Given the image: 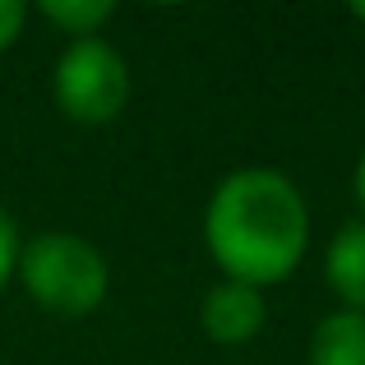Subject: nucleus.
<instances>
[{"label":"nucleus","instance_id":"obj_1","mask_svg":"<svg viewBox=\"0 0 365 365\" xmlns=\"http://www.w3.org/2000/svg\"><path fill=\"white\" fill-rule=\"evenodd\" d=\"M204 245L232 282L268 287L296 273L310 245V213L292 176L273 167L232 171L204 213Z\"/></svg>","mask_w":365,"mask_h":365},{"label":"nucleus","instance_id":"obj_2","mask_svg":"<svg viewBox=\"0 0 365 365\" xmlns=\"http://www.w3.org/2000/svg\"><path fill=\"white\" fill-rule=\"evenodd\" d=\"M14 273L24 277L28 296L51 314H93L107 301V259L93 241L70 232H46L19 250Z\"/></svg>","mask_w":365,"mask_h":365},{"label":"nucleus","instance_id":"obj_3","mask_svg":"<svg viewBox=\"0 0 365 365\" xmlns=\"http://www.w3.org/2000/svg\"><path fill=\"white\" fill-rule=\"evenodd\" d=\"M56 107L79 125H107L130 102V65L102 37H74L56 61Z\"/></svg>","mask_w":365,"mask_h":365},{"label":"nucleus","instance_id":"obj_4","mask_svg":"<svg viewBox=\"0 0 365 365\" xmlns=\"http://www.w3.org/2000/svg\"><path fill=\"white\" fill-rule=\"evenodd\" d=\"M199 319H204V333L213 342L241 347V342H250L264 329V296H259V287H245V282H232V277H227V282H217L213 292L204 296Z\"/></svg>","mask_w":365,"mask_h":365},{"label":"nucleus","instance_id":"obj_5","mask_svg":"<svg viewBox=\"0 0 365 365\" xmlns=\"http://www.w3.org/2000/svg\"><path fill=\"white\" fill-rule=\"evenodd\" d=\"M324 277L342 296V310L365 314V222H342L338 236L329 241Z\"/></svg>","mask_w":365,"mask_h":365},{"label":"nucleus","instance_id":"obj_6","mask_svg":"<svg viewBox=\"0 0 365 365\" xmlns=\"http://www.w3.org/2000/svg\"><path fill=\"white\" fill-rule=\"evenodd\" d=\"M310 365H365V314L333 310L314 324Z\"/></svg>","mask_w":365,"mask_h":365},{"label":"nucleus","instance_id":"obj_7","mask_svg":"<svg viewBox=\"0 0 365 365\" xmlns=\"http://www.w3.org/2000/svg\"><path fill=\"white\" fill-rule=\"evenodd\" d=\"M42 14L51 19V24H61L70 37H93L116 14V5H111V0H46Z\"/></svg>","mask_w":365,"mask_h":365},{"label":"nucleus","instance_id":"obj_8","mask_svg":"<svg viewBox=\"0 0 365 365\" xmlns=\"http://www.w3.org/2000/svg\"><path fill=\"white\" fill-rule=\"evenodd\" d=\"M14 264H19V232H14V222H9V213L0 208V287L9 282Z\"/></svg>","mask_w":365,"mask_h":365},{"label":"nucleus","instance_id":"obj_9","mask_svg":"<svg viewBox=\"0 0 365 365\" xmlns=\"http://www.w3.org/2000/svg\"><path fill=\"white\" fill-rule=\"evenodd\" d=\"M24 19H28V9L19 0H0V51L14 46V37L24 33Z\"/></svg>","mask_w":365,"mask_h":365},{"label":"nucleus","instance_id":"obj_10","mask_svg":"<svg viewBox=\"0 0 365 365\" xmlns=\"http://www.w3.org/2000/svg\"><path fill=\"white\" fill-rule=\"evenodd\" d=\"M356 199H361V208H365V153H361V162H356Z\"/></svg>","mask_w":365,"mask_h":365},{"label":"nucleus","instance_id":"obj_11","mask_svg":"<svg viewBox=\"0 0 365 365\" xmlns=\"http://www.w3.org/2000/svg\"><path fill=\"white\" fill-rule=\"evenodd\" d=\"M351 19H361V24H365V0H356V5H351Z\"/></svg>","mask_w":365,"mask_h":365}]
</instances>
